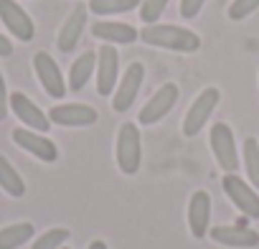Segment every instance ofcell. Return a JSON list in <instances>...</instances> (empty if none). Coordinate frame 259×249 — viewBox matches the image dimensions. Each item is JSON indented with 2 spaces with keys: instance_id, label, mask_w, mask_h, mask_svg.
<instances>
[{
  "instance_id": "1",
  "label": "cell",
  "mask_w": 259,
  "mask_h": 249,
  "mask_svg": "<svg viewBox=\"0 0 259 249\" xmlns=\"http://www.w3.org/2000/svg\"><path fill=\"white\" fill-rule=\"evenodd\" d=\"M140 38L148 46H158V49H168V51H178V54H193L201 49V38L191 28L168 26V23L145 26L140 31Z\"/></svg>"
},
{
  "instance_id": "2",
  "label": "cell",
  "mask_w": 259,
  "mask_h": 249,
  "mask_svg": "<svg viewBox=\"0 0 259 249\" xmlns=\"http://www.w3.org/2000/svg\"><path fill=\"white\" fill-rule=\"evenodd\" d=\"M117 165L124 176H135L143 163V140L135 122H124L117 133V148H114Z\"/></svg>"
},
{
  "instance_id": "3",
  "label": "cell",
  "mask_w": 259,
  "mask_h": 249,
  "mask_svg": "<svg viewBox=\"0 0 259 249\" xmlns=\"http://www.w3.org/2000/svg\"><path fill=\"white\" fill-rule=\"evenodd\" d=\"M219 102H221V92L213 89V87L203 89L193 99V104H191V109L186 112V119H183V135L186 138H196L203 130V124L208 122V117L213 114V109L219 107Z\"/></svg>"
},
{
  "instance_id": "4",
  "label": "cell",
  "mask_w": 259,
  "mask_h": 249,
  "mask_svg": "<svg viewBox=\"0 0 259 249\" xmlns=\"http://www.w3.org/2000/svg\"><path fill=\"white\" fill-rule=\"evenodd\" d=\"M211 150H213V158H216L221 171L234 173L239 168L236 140H234V133H231V128L226 122H216L211 128Z\"/></svg>"
},
{
  "instance_id": "5",
  "label": "cell",
  "mask_w": 259,
  "mask_h": 249,
  "mask_svg": "<svg viewBox=\"0 0 259 249\" xmlns=\"http://www.w3.org/2000/svg\"><path fill=\"white\" fill-rule=\"evenodd\" d=\"M143 79H145V66L140 61H133L127 66L124 76L119 79L117 89H114V97H112V109L114 112H127L130 107L135 104L138 92L143 87Z\"/></svg>"
},
{
  "instance_id": "6",
  "label": "cell",
  "mask_w": 259,
  "mask_h": 249,
  "mask_svg": "<svg viewBox=\"0 0 259 249\" xmlns=\"http://www.w3.org/2000/svg\"><path fill=\"white\" fill-rule=\"evenodd\" d=\"M224 191H226V196L231 198V203H234L244 216L259 219V193H256L246 181H241V178L234 176V173H226V176H224Z\"/></svg>"
},
{
  "instance_id": "7",
  "label": "cell",
  "mask_w": 259,
  "mask_h": 249,
  "mask_svg": "<svg viewBox=\"0 0 259 249\" xmlns=\"http://www.w3.org/2000/svg\"><path fill=\"white\" fill-rule=\"evenodd\" d=\"M0 21H3V26L23 44L33 41L36 36V26L31 21V16L16 3V0H0Z\"/></svg>"
},
{
  "instance_id": "8",
  "label": "cell",
  "mask_w": 259,
  "mask_h": 249,
  "mask_svg": "<svg viewBox=\"0 0 259 249\" xmlns=\"http://www.w3.org/2000/svg\"><path fill=\"white\" fill-rule=\"evenodd\" d=\"M33 69H36V76L49 97L61 99L66 94V81H64V74H61L59 64L54 61V56H49L46 51H38L33 56Z\"/></svg>"
},
{
  "instance_id": "9",
  "label": "cell",
  "mask_w": 259,
  "mask_h": 249,
  "mask_svg": "<svg viewBox=\"0 0 259 249\" xmlns=\"http://www.w3.org/2000/svg\"><path fill=\"white\" fill-rule=\"evenodd\" d=\"M117 74H119V54L114 46H102L97 51V92L102 97H109L117 89Z\"/></svg>"
},
{
  "instance_id": "10",
  "label": "cell",
  "mask_w": 259,
  "mask_h": 249,
  "mask_svg": "<svg viewBox=\"0 0 259 249\" xmlns=\"http://www.w3.org/2000/svg\"><path fill=\"white\" fill-rule=\"evenodd\" d=\"M176 102H178V87H176L173 81L163 84V87L148 99V104L140 109V124H155V122H160V119L176 107Z\"/></svg>"
},
{
  "instance_id": "11",
  "label": "cell",
  "mask_w": 259,
  "mask_h": 249,
  "mask_svg": "<svg viewBox=\"0 0 259 249\" xmlns=\"http://www.w3.org/2000/svg\"><path fill=\"white\" fill-rule=\"evenodd\" d=\"M13 143H16L18 148H23L26 153L36 155V158L44 160V163H56V158H59L56 143H51L49 138H44V135L36 133V130H26V128L13 130Z\"/></svg>"
},
{
  "instance_id": "12",
  "label": "cell",
  "mask_w": 259,
  "mask_h": 249,
  "mask_svg": "<svg viewBox=\"0 0 259 249\" xmlns=\"http://www.w3.org/2000/svg\"><path fill=\"white\" fill-rule=\"evenodd\" d=\"M49 119L61 128H89L99 119V114L89 104H56L49 112Z\"/></svg>"
},
{
  "instance_id": "13",
  "label": "cell",
  "mask_w": 259,
  "mask_h": 249,
  "mask_svg": "<svg viewBox=\"0 0 259 249\" xmlns=\"http://www.w3.org/2000/svg\"><path fill=\"white\" fill-rule=\"evenodd\" d=\"M11 109H13V114L26 124L28 130L46 133V130L51 128L49 114H44V112L36 107V102H33L31 97H26L23 92H13V94H11Z\"/></svg>"
},
{
  "instance_id": "14",
  "label": "cell",
  "mask_w": 259,
  "mask_h": 249,
  "mask_svg": "<svg viewBox=\"0 0 259 249\" xmlns=\"http://www.w3.org/2000/svg\"><path fill=\"white\" fill-rule=\"evenodd\" d=\"M211 239L221 246H236V249H251V246H259V234L249 226H213L211 231Z\"/></svg>"
},
{
  "instance_id": "15",
  "label": "cell",
  "mask_w": 259,
  "mask_h": 249,
  "mask_svg": "<svg viewBox=\"0 0 259 249\" xmlns=\"http://www.w3.org/2000/svg\"><path fill=\"white\" fill-rule=\"evenodd\" d=\"M84 26H87V8L76 6L69 13V18L64 21V26H61L59 36H56V46H59L61 54H71L76 49V44H79V38L84 33Z\"/></svg>"
},
{
  "instance_id": "16",
  "label": "cell",
  "mask_w": 259,
  "mask_h": 249,
  "mask_svg": "<svg viewBox=\"0 0 259 249\" xmlns=\"http://www.w3.org/2000/svg\"><path fill=\"white\" fill-rule=\"evenodd\" d=\"M208 221H211V196L206 191H196L188 203V226L196 239H203L208 234Z\"/></svg>"
},
{
  "instance_id": "17",
  "label": "cell",
  "mask_w": 259,
  "mask_h": 249,
  "mask_svg": "<svg viewBox=\"0 0 259 249\" xmlns=\"http://www.w3.org/2000/svg\"><path fill=\"white\" fill-rule=\"evenodd\" d=\"M92 36L99 38V41H107V44H135L138 41V31L127 23H114V21H99L92 26Z\"/></svg>"
},
{
  "instance_id": "18",
  "label": "cell",
  "mask_w": 259,
  "mask_h": 249,
  "mask_svg": "<svg viewBox=\"0 0 259 249\" xmlns=\"http://www.w3.org/2000/svg\"><path fill=\"white\" fill-rule=\"evenodd\" d=\"M94 64H97V54H92V51L76 56V61L69 69V89L71 92H79V89L87 87V81L94 74Z\"/></svg>"
},
{
  "instance_id": "19",
  "label": "cell",
  "mask_w": 259,
  "mask_h": 249,
  "mask_svg": "<svg viewBox=\"0 0 259 249\" xmlns=\"http://www.w3.org/2000/svg\"><path fill=\"white\" fill-rule=\"evenodd\" d=\"M0 188H3L8 196H13V198L26 196V183H23L21 173L11 165V160L6 155H0Z\"/></svg>"
},
{
  "instance_id": "20",
  "label": "cell",
  "mask_w": 259,
  "mask_h": 249,
  "mask_svg": "<svg viewBox=\"0 0 259 249\" xmlns=\"http://www.w3.org/2000/svg\"><path fill=\"white\" fill-rule=\"evenodd\" d=\"M36 234L33 224L21 221V224H11L6 229H0V249H18L23 246L31 236Z\"/></svg>"
},
{
  "instance_id": "21",
  "label": "cell",
  "mask_w": 259,
  "mask_h": 249,
  "mask_svg": "<svg viewBox=\"0 0 259 249\" xmlns=\"http://www.w3.org/2000/svg\"><path fill=\"white\" fill-rule=\"evenodd\" d=\"M143 6V0H89V11L97 16H114V13H130Z\"/></svg>"
},
{
  "instance_id": "22",
  "label": "cell",
  "mask_w": 259,
  "mask_h": 249,
  "mask_svg": "<svg viewBox=\"0 0 259 249\" xmlns=\"http://www.w3.org/2000/svg\"><path fill=\"white\" fill-rule=\"evenodd\" d=\"M244 168L254 188H259V143L256 138L244 140Z\"/></svg>"
},
{
  "instance_id": "23",
  "label": "cell",
  "mask_w": 259,
  "mask_h": 249,
  "mask_svg": "<svg viewBox=\"0 0 259 249\" xmlns=\"http://www.w3.org/2000/svg\"><path fill=\"white\" fill-rule=\"evenodd\" d=\"M69 236H71V231H69V229L56 226V229H49L46 234H41V236L33 241V246H31V249H61V246L69 241Z\"/></svg>"
},
{
  "instance_id": "24",
  "label": "cell",
  "mask_w": 259,
  "mask_h": 249,
  "mask_svg": "<svg viewBox=\"0 0 259 249\" xmlns=\"http://www.w3.org/2000/svg\"><path fill=\"white\" fill-rule=\"evenodd\" d=\"M165 6H168V0H143V6H140V18H143V23H145V26L158 23V18L163 16Z\"/></svg>"
},
{
  "instance_id": "25",
  "label": "cell",
  "mask_w": 259,
  "mask_h": 249,
  "mask_svg": "<svg viewBox=\"0 0 259 249\" xmlns=\"http://www.w3.org/2000/svg\"><path fill=\"white\" fill-rule=\"evenodd\" d=\"M256 8H259V0H234V3L229 6V18L231 21H244Z\"/></svg>"
},
{
  "instance_id": "26",
  "label": "cell",
  "mask_w": 259,
  "mask_h": 249,
  "mask_svg": "<svg viewBox=\"0 0 259 249\" xmlns=\"http://www.w3.org/2000/svg\"><path fill=\"white\" fill-rule=\"evenodd\" d=\"M203 6H206V0H181V16L183 18H196Z\"/></svg>"
},
{
  "instance_id": "27",
  "label": "cell",
  "mask_w": 259,
  "mask_h": 249,
  "mask_svg": "<svg viewBox=\"0 0 259 249\" xmlns=\"http://www.w3.org/2000/svg\"><path fill=\"white\" fill-rule=\"evenodd\" d=\"M8 107H11V94H8V89H6V79H3V74H0V119H6Z\"/></svg>"
},
{
  "instance_id": "28",
  "label": "cell",
  "mask_w": 259,
  "mask_h": 249,
  "mask_svg": "<svg viewBox=\"0 0 259 249\" xmlns=\"http://www.w3.org/2000/svg\"><path fill=\"white\" fill-rule=\"evenodd\" d=\"M13 54V44L3 36V33H0V59H8Z\"/></svg>"
},
{
  "instance_id": "29",
  "label": "cell",
  "mask_w": 259,
  "mask_h": 249,
  "mask_svg": "<svg viewBox=\"0 0 259 249\" xmlns=\"http://www.w3.org/2000/svg\"><path fill=\"white\" fill-rule=\"evenodd\" d=\"M89 249H107V244H104L102 239H94V241L89 244Z\"/></svg>"
},
{
  "instance_id": "30",
  "label": "cell",
  "mask_w": 259,
  "mask_h": 249,
  "mask_svg": "<svg viewBox=\"0 0 259 249\" xmlns=\"http://www.w3.org/2000/svg\"><path fill=\"white\" fill-rule=\"evenodd\" d=\"M61 249H69V246H61Z\"/></svg>"
}]
</instances>
